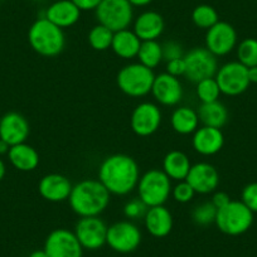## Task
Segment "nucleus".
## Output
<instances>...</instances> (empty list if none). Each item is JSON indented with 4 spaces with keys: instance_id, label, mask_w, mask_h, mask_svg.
I'll return each instance as SVG.
<instances>
[{
    "instance_id": "79ce46f5",
    "label": "nucleus",
    "mask_w": 257,
    "mask_h": 257,
    "mask_svg": "<svg viewBox=\"0 0 257 257\" xmlns=\"http://www.w3.org/2000/svg\"><path fill=\"white\" fill-rule=\"evenodd\" d=\"M128 3L132 4L133 7H147L150 3H153V0H128Z\"/></svg>"
},
{
    "instance_id": "a18cd8bd",
    "label": "nucleus",
    "mask_w": 257,
    "mask_h": 257,
    "mask_svg": "<svg viewBox=\"0 0 257 257\" xmlns=\"http://www.w3.org/2000/svg\"><path fill=\"white\" fill-rule=\"evenodd\" d=\"M6 164H4V162L2 159H0V182L4 179V177H6Z\"/></svg>"
},
{
    "instance_id": "a211bd4d",
    "label": "nucleus",
    "mask_w": 257,
    "mask_h": 257,
    "mask_svg": "<svg viewBox=\"0 0 257 257\" xmlns=\"http://www.w3.org/2000/svg\"><path fill=\"white\" fill-rule=\"evenodd\" d=\"M72 183L67 177L58 174V173H51L47 174L39 180L38 192L42 198L53 203H61L70 198L72 192Z\"/></svg>"
},
{
    "instance_id": "6ab92c4d",
    "label": "nucleus",
    "mask_w": 257,
    "mask_h": 257,
    "mask_svg": "<svg viewBox=\"0 0 257 257\" xmlns=\"http://www.w3.org/2000/svg\"><path fill=\"white\" fill-rule=\"evenodd\" d=\"M192 145L198 154L211 157L222 150L224 145V135L221 128L203 125L193 134Z\"/></svg>"
},
{
    "instance_id": "5701e85b",
    "label": "nucleus",
    "mask_w": 257,
    "mask_h": 257,
    "mask_svg": "<svg viewBox=\"0 0 257 257\" xmlns=\"http://www.w3.org/2000/svg\"><path fill=\"white\" fill-rule=\"evenodd\" d=\"M142 41L130 29H122L113 33L111 49L117 57L122 59H133L139 53Z\"/></svg>"
},
{
    "instance_id": "2f4dec72",
    "label": "nucleus",
    "mask_w": 257,
    "mask_h": 257,
    "mask_svg": "<svg viewBox=\"0 0 257 257\" xmlns=\"http://www.w3.org/2000/svg\"><path fill=\"white\" fill-rule=\"evenodd\" d=\"M196 92L202 103H209L214 102V101H218L219 96H221V90H219V86L214 77L204 78V80L199 81L197 83Z\"/></svg>"
},
{
    "instance_id": "2eb2a0df",
    "label": "nucleus",
    "mask_w": 257,
    "mask_h": 257,
    "mask_svg": "<svg viewBox=\"0 0 257 257\" xmlns=\"http://www.w3.org/2000/svg\"><path fill=\"white\" fill-rule=\"evenodd\" d=\"M155 101L163 106H175L183 98V86L179 78L164 72L155 76L152 87Z\"/></svg>"
},
{
    "instance_id": "0eeeda50",
    "label": "nucleus",
    "mask_w": 257,
    "mask_h": 257,
    "mask_svg": "<svg viewBox=\"0 0 257 257\" xmlns=\"http://www.w3.org/2000/svg\"><path fill=\"white\" fill-rule=\"evenodd\" d=\"M95 13L98 23L115 33L127 29L133 23L134 7L128 3V0H102Z\"/></svg>"
},
{
    "instance_id": "a878e982",
    "label": "nucleus",
    "mask_w": 257,
    "mask_h": 257,
    "mask_svg": "<svg viewBox=\"0 0 257 257\" xmlns=\"http://www.w3.org/2000/svg\"><path fill=\"white\" fill-rule=\"evenodd\" d=\"M199 122L201 121H199L198 112L188 106L175 108L170 117L173 130L180 135L194 134L199 127Z\"/></svg>"
},
{
    "instance_id": "6e6552de",
    "label": "nucleus",
    "mask_w": 257,
    "mask_h": 257,
    "mask_svg": "<svg viewBox=\"0 0 257 257\" xmlns=\"http://www.w3.org/2000/svg\"><path fill=\"white\" fill-rule=\"evenodd\" d=\"M185 75L190 82L198 83L204 78L214 77L218 71L217 57L206 47H196L184 54Z\"/></svg>"
},
{
    "instance_id": "dca6fc26",
    "label": "nucleus",
    "mask_w": 257,
    "mask_h": 257,
    "mask_svg": "<svg viewBox=\"0 0 257 257\" xmlns=\"http://www.w3.org/2000/svg\"><path fill=\"white\" fill-rule=\"evenodd\" d=\"M185 180L198 194H209L218 188L219 174L213 165L202 162L192 165Z\"/></svg>"
},
{
    "instance_id": "393cba45",
    "label": "nucleus",
    "mask_w": 257,
    "mask_h": 257,
    "mask_svg": "<svg viewBox=\"0 0 257 257\" xmlns=\"http://www.w3.org/2000/svg\"><path fill=\"white\" fill-rule=\"evenodd\" d=\"M192 164L187 155L179 150H172L163 159V172L170 178V180H185Z\"/></svg>"
},
{
    "instance_id": "4468645a",
    "label": "nucleus",
    "mask_w": 257,
    "mask_h": 257,
    "mask_svg": "<svg viewBox=\"0 0 257 257\" xmlns=\"http://www.w3.org/2000/svg\"><path fill=\"white\" fill-rule=\"evenodd\" d=\"M162 123V111L153 102L139 103L134 108L130 118L132 130L138 137L147 138L157 133Z\"/></svg>"
},
{
    "instance_id": "20e7f679",
    "label": "nucleus",
    "mask_w": 257,
    "mask_h": 257,
    "mask_svg": "<svg viewBox=\"0 0 257 257\" xmlns=\"http://www.w3.org/2000/svg\"><path fill=\"white\" fill-rule=\"evenodd\" d=\"M138 196L148 207L164 206L172 196V180L163 170L150 169L140 177Z\"/></svg>"
},
{
    "instance_id": "e433bc0d",
    "label": "nucleus",
    "mask_w": 257,
    "mask_h": 257,
    "mask_svg": "<svg viewBox=\"0 0 257 257\" xmlns=\"http://www.w3.org/2000/svg\"><path fill=\"white\" fill-rule=\"evenodd\" d=\"M162 51H163V61L169 62L172 59L182 58L184 57L183 53V47L178 42L174 41H168L162 44Z\"/></svg>"
},
{
    "instance_id": "a19ab883",
    "label": "nucleus",
    "mask_w": 257,
    "mask_h": 257,
    "mask_svg": "<svg viewBox=\"0 0 257 257\" xmlns=\"http://www.w3.org/2000/svg\"><path fill=\"white\" fill-rule=\"evenodd\" d=\"M247 73H248L249 82L257 83V66H254V67L247 68Z\"/></svg>"
},
{
    "instance_id": "72a5a7b5",
    "label": "nucleus",
    "mask_w": 257,
    "mask_h": 257,
    "mask_svg": "<svg viewBox=\"0 0 257 257\" xmlns=\"http://www.w3.org/2000/svg\"><path fill=\"white\" fill-rule=\"evenodd\" d=\"M196 194L197 193L187 180H180L172 189V197L178 203H189Z\"/></svg>"
},
{
    "instance_id": "39448f33",
    "label": "nucleus",
    "mask_w": 257,
    "mask_h": 257,
    "mask_svg": "<svg viewBox=\"0 0 257 257\" xmlns=\"http://www.w3.org/2000/svg\"><path fill=\"white\" fill-rule=\"evenodd\" d=\"M155 75L153 70L142 63H128L117 73L116 82L118 88L130 97H144L152 92Z\"/></svg>"
},
{
    "instance_id": "c03bdc74",
    "label": "nucleus",
    "mask_w": 257,
    "mask_h": 257,
    "mask_svg": "<svg viewBox=\"0 0 257 257\" xmlns=\"http://www.w3.org/2000/svg\"><path fill=\"white\" fill-rule=\"evenodd\" d=\"M28 257H48V256H47L44 249H36V251L32 252Z\"/></svg>"
},
{
    "instance_id": "c85d7f7f",
    "label": "nucleus",
    "mask_w": 257,
    "mask_h": 257,
    "mask_svg": "<svg viewBox=\"0 0 257 257\" xmlns=\"http://www.w3.org/2000/svg\"><path fill=\"white\" fill-rule=\"evenodd\" d=\"M113 39V32L111 29H108L107 27L102 26V24H96L95 27L91 28V31L88 32L87 41L88 44L91 46V48H93L95 51L102 52L106 49L111 48V44H112Z\"/></svg>"
},
{
    "instance_id": "37998d69",
    "label": "nucleus",
    "mask_w": 257,
    "mask_h": 257,
    "mask_svg": "<svg viewBox=\"0 0 257 257\" xmlns=\"http://www.w3.org/2000/svg\"><path fill=\"white\" fill-rule=\"evenodd\" d=\"M9 149H11V145H9L7 142H4V140L0 139V155L8 154Z\"/></svg>"
},
{
    "instance_id": "f8f14e48",
    "label": "nucleus",
    "mask_w": 257,
    "mask_h": 257,
    "mask_svg": "<svg viewBox=\"0 0 257 257\" xmlns=\"http://www.w3.org/2000/svg\"><path fill=\"white\" fill-rule=\"evenodd\" d=\"M107 228L100 217H81L73 232L83 249L95 251L106 244Z\"/></svg>"
},
{
    "instance_id": "7c9ffc66",
    "label": "nucleus",
    "mask_w": 257,
    "mask_h": 257,
    "mask_svg": "<svg viewBox=\"0 0 257 257\" xmlns=\"http://www.w3.org/2000/svg\"><path fill=\"white\" fill-rule=\"evenodd\" d=\"M237 58L247 68L257 66V39H243L237 46Z\"/></svg>"
},
{
    "instance_id": "aec40b11",
    "label": "nucleus",
    "mask_w": 257,
    "mask_h": 257,
    "mask_svg": "<svg viewBox=\"0 0 257 257\" xmlns=\"http://www.w3.org/2000/svg\"><path fill=\"white\" fill-rule=\"evenodd\" d=\"M44 17L57 27L64 29L75 26L80 21L81 11L72 3V0H57L47 8Z\"/></svg>"
},
{
    "instance_id": "f257e3e1",
    "label": "nucleus",
    "mask_w": 257,
    "mask_h": 257,
    "mask_svg": "<svg viewBox=\"0 0 257 257\" xmlns=\"http://www.w3.org/2000/svg\"><path fill=\"white\" fill-rule=\"evenodd\" d=\"M139 164L126 154H112L105 158L98 168V180L115 196H126L138 187Z\"/></svg>"
},
{
    "instance_id": "58836bf2",
    "label": "nucleus",
    "mask_w": 257,
    "mask_h": 257,
    "mask_svg": "<svg viewBox=\"0 0 257 257\" xmlns=\"http://www.w3.org/2000/svg\"><path fill=\"white\" fill-rule=\"evenodd\" d=\"M232 199L229 198V196L227 194L226 192H221V190H217V192H214L213 197H212V203H213V206L216 207L217 209L219 208H223L224 206H227V204L231 202Z\"/></svg>"
},
{
    "instance_id": "c756f323",
    "label": "nucleus",
    "mask_w": 257,
    "mask_h": 257,
    "mask_svg": "<svg viewBox=\"0 0 257 257\" xmlns=\"http://www.w3.org/2000/svg\"><path fill=\"white\" fill-rule=\"evenodd\" d=\"M192 21L196 27L202 29H209L213 27L217 22H219L218 13L213 7L208 4H201L196 7L192 13Z\"/></svg>"
},
{
    "instance_id": "f3484780",
    "label": "nucleus",
    "mask_w": 257,
    "mask_h": 257,
    "mask_svg": "<svg viewBox=\"0 0 257 257\" xmlns=\"http://www.w3.org/2000/svg\"><path fill=\"white\" fill-rule=\"evenodd\" d=\"M29 122L22 113L7 112L0 118V139L8 143L11 147L26 143L29 137Z\"/></svg>"
},
{
    "instance_id": "412c9836",
    "label": "nucleus",
    "mask_w": 257,
    "mask_h": 257,
    "mask_svg": "<svg viewBox=\"0 0 257 257\" xmlns=\"http://www.w3.org/2000/svg\"><path fill=\"white\" fill-rule=\"evenodd\" d=\"M165 28L164 18L154 11H147L140 14L134 22V33L142 42L157 41Z\"/></svg>"
},
{
    "instance_id": "f704fd0d",
    "label": "nucleus",
    "mask_w": 257,
    "mask_h": 257,
    "mask_svg": "<svg viewBox=\"0 0 257 257\" xmlns=\"http://www.w3.org/2000/svg\"><path fill=\"white\" fill-rule=\"evenodd\" d=\"M149 207L138 197L133 198L132 201L126 202L123 206V214L127 219H139L144 218Z\"/></svg>"
},
{
    "instance_id": "9b49d317",
    "label": "nucleus",
    "mask_w": 257,
    "mask_h": 257,
    "mask_svg": "<svg viewBox=\"0 0 257 257\" xmlns=\"http://www.w3.org/2000/svg\"><path fill=\"white\" fill-rule=\"evenodd\" d=\"M43 249L48 257H82L83 254L75 232L66 228L53 229L47 236Z\"/></svg>"
},
{
    "instance_id": "ddd939ff",
    "label": "nucleus",
    "mask_w": 257,
    "mask_h": 257,
    "mask_svg": "<svg viewBox=\"0 0 257 257\" xmlns=\"http://www.w3.org/2000/svg\"><path fill=\"white\" fill-rule=\"evenodd\" d=\"M206 48L216 57H223L231 53L237 46V32L227 22H217L207 29Z\"/></svg>"
},
{
    "instance_id": "f03ea898",
    "label": "nucleus",
    "mask_w": 257,
    "mask_h": 257,
    "mask_svg": "<svg viewBox=\"0 0 257 257\" xmlns=\"http://www.w3.org/2000/svg\"><path fill=\"white\" fill-rule=\"evenodd\" d=\"M111 194L100 180L85 179L72 187L71 209L80 217H98L110 203Z\"/></svg>"
},
{
    "instance_id": "1a4fd4ad",
    "label": "nucleus",
    "mask_w": 257,
    "mask_h": 257,
    "mask_svg": "<svg viewBox=\"0 0 257 257\" xmlns=\"http://www.w3.org/2000/svg\"><path fill=\"white\" fill-rule=\"evenodd\" d=\"M142 243V231L132 221H120L107 228L106 244L117 253L134 252Z\"/></svg>"
},
{
    "instance_id": "49530a36",
    "label": "nucleus",
    "mask_w": 257,
    "mask_h": 257,
    "mask_svg": "<svg viewBox=\"0 0 257 257\" xmlns=\"http://www.w3.org/2000/svg\"><path fill=\"white\" fill-rule=\"evenodd\" d=\"M0 2H4V0H0Z\"/></svg>"
},
{
    "instance_id": "4be33fe9",
    "label": "nucleus",
    "mask_w": 257,
    "mask_h": 257,
    "mask_svg": "<svg viewBox=\"0 0 257 257\" xmlns=\"http://www.w3.org/2000/svg\"><path fill=\"white\" fill-rule=\"evenodd\" d=\"M147 231L157 238L167 237L173 229V216L169 209L164 206H157L148 208L144 217Z\"/></svg>"
},
{
    "instance_id": "cd10ccee",
    "label": "nucleus",
    "mask_w": 257,
    "mask_h": 257,
    "mask_svg": "<svg viewBox=\"0 0 257 257\" xmlns=\"http://www.w3.org/2000/svg\"><path fill=\"white\" fill-rule=\"evenodd\" d=\"M139 63H142L145 67L154 70L163 61V51L162 44L158 41H147L142 42L139 53H138Z\"/></svg>"
},
{
    "instance_id": "bb28decb",
    "label": "nucleus",
    "mask_w": 257,
    "mask_h": 257,
    "mask_svg": "<svg viewBox=\"0 0 257 257\" xmlns=\"http://www.w3.org/2000/svg\"><path fill=\"white\" fill-rule=\"evenodd\" d=\"M199 121L204 126H211V127L221 128L228 121V110L222 102L214 101L209 103H202L198 108Z\"/></svg>"
},
{
    "instance_id": "c9c22d12",
    "label": "nucleus",
    "mask_w": 257,
    "mask_h": 257,
    "mask_svg": "<svg viewBox=\"0 0 257 257\" xmlns=\"http://www.w3.org/2000/svg\"><path fill=\"white\" fill-rule=\"evenodd\" d=\"M241 202L253 213H257V182L249 183L243 188Z\"/></svg>"
},
{
    "instance_id": "7ed1b4c3",
    "label": "nucleus",
    "mask_w": 257,
    "mask_h": 257,
    "mask_svg": "<svg viewBox=\"0 0 257 257\" xmlns=\"http://www.w3.org/2000/svg\"><path fill=\"white\" fill-rule=\"evenodd\" d=\"M28 42L36 53L49 58L62 53L66 46V37L63 29L42 17L29 28Z\"/></svg>"
},
{
    "instance_id": "423d86ee",
    "label": "nucleus",
    "mask_w": 257,
    "mask_h": 257,
    "mask_svg": "<svg viewBox=\"0 0 257 257\" xmlns=\"http://www.w3.org/2000/svg\"><path fill=\"white\" fill-rule=\"evenodd\" d=\"M253 212L249 211L241 201H231L223 208L217 211V228L228 236H239L251 228L253 223Z\"/></svg>"
},
{
    "instance_id": "9d476101",
    "label": "nucleus",
    "mask_w": 257,
    "mask_h": 257,
    "mask_svg": "<svg viewBox=\"0 0 257 257\" xmlns=\"http://www.w3.org/2000/svg\"><path fill=\"white\" fill-rule=\"evenodd\" d=\"M214 78L218 83L221 93L226 96L242 95L251 85L247 67H244L238 61L223 64L222 67L218 68Z\"/></svg>"
},
{
    "instance_id": "ea45409f",
    "label": "nucleus",
    "mask_w": 257,
    "mask_h": 257,
    "mask_svg": "<svg viewBox=\"0 0 257 257\" xmlns=\"http://www.w3.org/2000/svg\"><path fill=\"white\" fill-rule=\"evenodd\" d=\"M102 0H72V3L80 9L81 12L96 11Z\"/></svg>"
},
{
    "instance_id": "4c0bfd02",
    "label": "nucleus",
    "mask_w": 257,
    "mask_h": 257,
    "mask_svg": "<svg viewBox=\"0 0 257 257\" xmlns=\"http://www.w3.org/2000/svg\"><path fill=\"white\" fill-rule=\"evenodd\" d=\"M167 73L179 78L180 76L185 75V61L184 57L167 62Z\"/></svg>"
},
{
    "instance_id": "473e14b6",
    "label": "nucleus",
    "mask_w": 257,
    "mask_h": 257,
    "mask_svg": "<svg viewBox=\"0 0 257 257\" xmlns=\"http://www.w3.org/2000/svg\"><path fill=\"white\" fill-rule=\"evenodd\" d=\"M217 211L218 209L213 206L212 202H204L193 209L192 219L198 226H209L216 221Z\"/></svg>"
},
{
    "instance_id": "b1692460",
    "label": "nucleus",
    "mask_w": 257,
    "mask_h": 257,
    "mask_svg": "<svg viewBox=\"0 0 257 257\" xmlns=\"http://www.w3.org/2000/svg\"><path fill=\"white\" fill-rule=\"evenodd\" d=\"M8 159L11 164L21 172H32L39 165L38 152L27 143L11 147Z\"/></svg>"
}]
</instances>
